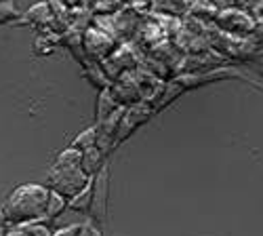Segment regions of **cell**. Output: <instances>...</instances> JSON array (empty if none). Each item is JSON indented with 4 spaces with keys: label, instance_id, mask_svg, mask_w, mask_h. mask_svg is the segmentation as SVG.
Instances as JSON below:
<instances>
[{
    "label": "cell",
    "instance_id": "obj_24",
    "mask_svg": "<svg viewBox=\"0 0 263 236\" xmlns=\"http://www.w3.org/2000/svg\"><path fill=\"white\" fill-rule=\"evenodd\" d=\"M7 224H9V222H7V215H5V209L0 207V232H3V228H5Z\"/></svg>",
    "mask_w": 263,
    "mask_h": 236
},
{
    "label": "cell",
    "instance_id": "obj_11",
    "mask_svg": "<svg viewBox=\"0 0 263 236\" xmlns=\"http://www.w3.org/2000/svg\"><path fill=\"white\" fill-rule=\"evenodd\" d=\"M21 24H32L34 28H45L49 26V21L53 19V11L49 3H38L32 9H28L24 15H21Z\"/></svg>",
    "mask_w": 263,
    "mask_h": 236
},
{
    "label": "cell",
    "instance_id": "obj_20",
    "mask_svg": "<svg viewBox=\"0 0 263 236\" xmlns=\"http://www.w3.org/2000/svg\"><path fill=\"white\" fill-rule=\"evenodd\" d=\"M84 230H86V226H80V224H76V226H65V228L55 230L53 236H84Z\"/></svg>",
    "mask_w": 263,
    "mask_h": 236
},
{
    "label": "cell",
    "instance_id": "obj_2",
    "mask_svg": "<svg viewBox=\"0 0 263 236\" xmlns=\"http://www.w3.org/2000/svg\"><path fill=\"white\" fill-rule=\"evenodd\" d=\"M91 179L93 177L86 175L84 171L80 169V165H76V167H59V165H53L49 169V173H47L49 188L55 190V192H59V194H63L68 201L72 196H76L82 188L89 186Z\"/></svg>",
    "mask_w": 263,
    "mask_h": 236
},
{
    "label": "cell",
    "instance_id": "obj_21",
    "mask_svg": "<svg viewBox=\"0 0 263 236\" xmlns=\"http://www.w3.org/2000/svg\"><path fill=\"white\" fill-rule=\"evenodd\" d=\"M263 3V0H234V7H238V9H242V11H249V13H253L259 5Z\"/></svg>",
    "mask_w": 263,
    "mask_h": 236
},
{
    "label": "cell",
    "instance_id": "obj_6",
    "mask_svg": "<svg viewBox=\"0 0 263 236\" xmlns=\"http://www.w3.org/2000/svg\"><path fill=\"white\" fill-rule=\"evenodd\" d=\"M116 47V40L109 32H103L99 28H89L82 34V51L91 59H105L112 55Z\"/></svg>",
    "mask_w": 263,
    "mask_h": 236
},
{
    "label": "cell",
    "instance_id": "obj_16",
    "mask_svg": "<svg viewBox=\"0 0 263 236\" xmlns=\"http://www.w3.org/2000/svg\"><path fill=\"white\" fill-rule=\"evenodd\" d=\"M68 209V198H65L63 194H59V192L51 190L49 194V203H47V213H45V220H57L61 213Z\"/></svg>",
    "mask_w": 263,
    "mask_h": 236
},
{
    "label": "cell",
    "instance_id": "obj_4",
    "mask_svg": "<svg viewBox=\"0 0 263 236\" xmlns=\"http://www.w3.org/2000/svg\"><path fill=\"white\" fill-rule=\"evenodd\" d=\"M91 184H93V201H91L89 215L95 224L101 226L105 222V215H107V198H109V171H107V165L93 177Z\"/></svg>",
    "mask_w": 263,
    "mask_h": 236
},
{
    "label": "cell",
    "instance_id": "obj_22",
    "mask_svg": "<svg viewBox=\"0 0 263 236\" xmlns=\"http://www.w3.org/2000/svg\"><path fill=\"white\" fill-rule=\"evenodd\" d=\"M249 63L253 66V70H255L257 74H261V76H263V55H259V57H253Z\"/></svg>",
    "mask_w": 263,
    "mask_h": 236
},
{
    "label": "cell",
    "instance_id": "obj_15",
    "mask_svg": "<svg viewBox=\"0 0 263 236\" xmlns=\"http://www.w3.org/2000/svg\"><path fill=\"white\" fill-rule=\"evenodd\" d=\"M91 201H93V184H89L86 188H82L76 196H72L68 201V207L76 213H89L91 211Z\"/></svg>",
    "mask_w": 263,
    "mask_h": 236
},
{
    "label": "cell",
    "instance_id": "obj_17",
    "mask_svg": "<svg viewBox=\"0 0 263 236\" xmlns=\"http://www.w3.org/2000/svg\"><path fill=\"white\" fill-rule=\"evenodd\" d=\"M80 158H82V150L70 146V148L61 150V152L55 156L53 165H59V167H76V165H80Z\"/></svg>",
    "mask_w": 263,
    "mask_h": 236
},
{
    "label": "cell",
    "instance_id": "obj_25",
    "mask_svg": "<svg viewBox=\"0 0 263 236\" xmlns=\"http://www.w3.org/2000/svg\"><path fill=\"white\" fill-rule=\"evenodd\" d=\"M0 3H9V0H0Z\"/></svg>",
    "mask_w": 263,
    "mask_h": 236
},
{
    "label": "cell",
    "instance_id": "obj_3",
    "mask_svg": "<svg viewBox=\"0 0 263 236\" xmlns=\"http://www.w3.org/2000/svg\"><path fill=\"white\" fill-rule=\"evenodd\" d=\"M215 28L232 36H251L255 34V19L249 11H242L238 7H228L217 11L215 17Z\"/></svg>",
    "mask_w": 263,
    "mask_h": 236
},
{
    "label": "cell",
    "instance_id": "obj_14",
    "mask_svg": "<svg viewBox=\"0 0 263 236\" xmlns=\"http://www.w3.org/2000/svg\"><path fill=\"white\" fill-rule=\"evenodd\" d=\"M190 17H196L200 21H215L217 17V7L211 0H190Z\"/></svg>",
    "mask_w": 263,
    "mask_h": 236
},
{
    "label": "cell",
    "instance_id": "obj_19",
    "mask_svg": "<svg viewBox=\"0 0 263 236\" xmlns=\"http://www.w3.org/2000/svg\"><path fill=\"white\" fill-rule=\"evenodd\" d=\"M17 17H21V15H19L13 0H9V3H0V26L11 24V21H15Z\"/></svg>",
    "mask_w": 263,
    "mask_h": 236
},
{
    "label": "cell",
    "instance_id": "obj_10",
    "mask_svg": "<svg viewBox=\"0 0 263 236\" xmlns=\"http://www.w3.org/2000/svg\"><path fill=\"white\" fill-rule=\"evenodd\" d=\"M149 9L168 17H185L190 13V0H149Z\"/></svg>",
    "mask_w": 263,
    "mask_h": 236
},
{
    "label": "cell",
    "instance_id": "obj_18",
    "mask_svg": "<svg viewBox=\"0 0 263 236\" xmlns=\"http://www.w3.org/2000/svg\"><path fill=\"white\" fill-rule=\"evenodd\" d=\"M72 146L78 148V150H89V148L97 146V124L84 129V131H80V133L74 137Z\"/></svg>",
    "mask_w": 263,
    "mask_h": 236
},
{
    "label": "cell",
    "instance_id": "obj_5",
    "mask_svg": "<svg viewBox=\"0 0 263 236\" xmlns=\"http://www.w3.org/2000/svg\"><path fill=\"white\" fill-rule=\"evenodd\" d=\"M228 78H245L242 72H238L230 66H219L213 70H204V72H187L177 76V80L183 89H196V87H204L209 82H217V80H228Z\"/></svg>",
    "mask_w": 263,
    "mask_h": 236
},
{
    "label": "cell",
    "instance_id": "obj_23",
    "mask_svg": "<svg viewBox=\"0 0 263 236\" xmlns=\"http://www.w3.org/2000/svg\"><path fill=\"white\" fill-rule=\"evenodd\" d=\"M211 3L217 7V11L228 9V7H234V0H211Z\"/></svg>",
    "mask_w": 263,
    "mask_h": 236
},
{
    "label": "cell",
    "instance_id": "obj_12",
    "mask_svg": "<svg viewBox=\"0 0 263 236\" xmlns=\"http://www.w3.org/2000/svg\"><path fill=\"white\" fill-rule=\"evenodd\" d=\"M120 108V103L116 99V95H112V89H101L97 95V108H95V118L97 122L105 120L107 116H112L116 110Z\"/></svg>",
    "mask_w": 263,
    "mask_h": 236
},
{
    "label": "cell",
    "instance_id": "obj_1",
    "mask_svg": "<svg viewBox=\"0 0 263 236\" xmlns=\"http://www.w3.org/2000/svg\"><path fill=\"white\" fill-rule=\"evenodd\" d=\"M49 194H51V188L40 184H24L15 188L3 203L7 222L13 226L45 222Z\"/></svg>",
    "mask_w": 263,
    "mask_h": 236
},
{
    "label": "cell",
    "instance_id": "obj_7",
    "mask_svg": "<svg viewBox=\"0 0 263 236\" xmlns=\"http://www.w3.org/2000/svg\"><path fill=\"white\" fill-rule=\"evenodd\" d=\"M152 114H154V110H152V105L147 101H135L130 108H124V114L118 124V133H116V143L124 141L139 124L147 122Z\"/></svg>",
    "mask_w": 263,
    "mask_h": 236
},
{
    "label": "cell",
    "instance_id": "obj_8",
    "mask_svg": "<svg viewBox=\"0 0 263 236\" xmlns=\"http://www.w3.org/2000/svg\"><path fill=\"white\" fill-rule=\"evenodd\" d=\"M185 89L181 87V84L177 82V80H171V82H164V84H160V89L156 91V95L152 97L147 103L152 105V110L154 112H158V110H162L164 105H168V103H173L175 99H177L181 93H183Z\"/></svg>",
    "mask_w": 263,
    "mask_h": 236
},
{
    "label": "cell",
    "instance_id": "obj_9",
    "mask_svg": "<svg viewBox=\"0 0 263 236\" xmlns=\"http://www.w3.org/2000/svg\"><path fill=\"white\" fill-rule=\"evenodd\" d=\"M105 167V152L99 146H93L89 150H82V158H80V169L84 171L89 177H95L99 171Z\"/></svg>",
    "mask_w": 263,
    "mask_h": 236
},
{
    "label": "cell",
    "instance_id": "obj_13",
    "mask_svg": "<svg viewBox=\"0 0 263 236\" xmlns=\"http://www.w3.org/2000/svg\"><path fill=\"white\" fill-rule=\"evenodd\" d=\"M3 236H53V232L40 222H30V224H19L7 230Z\"/></svg>",
    "mask_w": 263,
    "mask_h": 236
}]
</instances>
